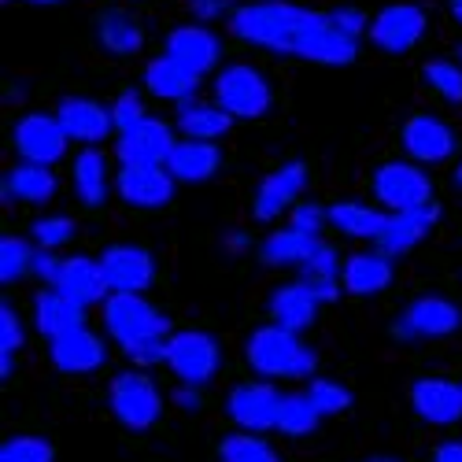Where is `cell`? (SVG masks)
<instances>
[{
	"instance_id": "2",
	"label": "cell",
	"mask_w": 462,
	"mask_h": 462,
	"mask_svg": "<svg viewBox=\"0 0 462 462\" xmlns=\"http://www.w3.org/2000/svg\"><path fill=\"white\" fill-rule=\"evenodd\" d=\"M248 363L263 377H303L315 370V352L303 348V340L285 326H263L248 340Z\"/></svg>"
},
{
	"instance_id": "32",
	"label": "cell",
	"mask_w": 462,
	"mask_h": 462,
	"mask_svg": "<svg viewBox=\"0 0 462 462\" xmlns=\"http://www.w3.org/2000/svg\"><path fill=\"white\" fill-rule=\"evenodd\" d=\"M315 248H319L315 234H303V229L289 226V229H278V234L266 237L259 255H263V263H271V266H292V263H303Z\"/></svg>"
},
{
	"instance_id": "40",
	"label": "cell",
	"mask_w": 462,
	"mask_h": 462,
	"mask_svg": "<svg viewBox=\"0 0 462 462\" xmlns=\"http://www.w3.org/2000/svg\"><path fill=\"white\" fill-rule=\"evenodd\" d=\"M33 237L42 248H60L74 237V222L67 215H49V218H37L33 222Z\"/></svg>"
},
{
	"instance_id": "44",
	"label": "cell",
	"mask_w": 462,
	"mask_h": 462,
	"mask_svg": "<svg viewBox=\"0 0 462 462\" xmlns=\"http://www.w3.org/2000/svg\"><path fill=\"white\" fill-rule=\"evenodd\" d=\"M23 348V326H19V319H15V311L5 303L0 307V352H8V356H15Z\"/></svg>"
},
{
	"instance_id": "48",
	"label": "cell",
	"mask_w": 462,
	"mask_h": 462,
	"mask_svg": "<svg viewBox=\"0 0 462 462\" xmlns=\"http://www.w3.org/2000/svg\"><path fill=\"white\" fill-rule=\"evenodd\" d=\"M33 271L42 274L45 282H56V274H60V259L56 255H49V248H42L33 255Z\"/></svg>"
},
{
	"instance_id": "21",
	"label": "cell",
	"mask_w": 462,
	"mask_h": 462,
	"mask_svg": "<svg viewBox=\"0 0 462 462\" xmlns=\"http://www.w3.org/2000/svg\"><path fill=\"white\" fill-rule=\"evenodd\" d=\"M411 403L433 426H451L462 418V384L444 377H421L411 389Z\"/></svg>"
},
{
	"instance_id": "24",
	"label": "cell",
	"mask_w": 462,
	"mask_h": 462,
	"mask_svg": "<svg viewBox=\"0 0 462 462\" xmlns=\"http://www.w3.org/2000/svg\"><path fill=\"white\" fill-rule=\"evenodd\" d=\"M222 163V152L215 141H197V137H185L171 148V156H167V171L178 178V181H189V185H197V181H208L215 178Z\"/></svg>"
},
{
	"instance_id": "42",
	"label": "cell",
	"mask_w": 462,
	"mask_h": 462,
	"mask_svg": "<svg viewBox=\"0 0 462 462\" xmlns=\"http://www.w3.org/2000/svg\"><path fill=\"white\" fill-rule=\"evenodd\" d=\"M111 119H115V126H119V130L141 123V119H144V100H141V93H137V89H126V93L115 97V104H111Z\"/></svg>"
},
{
	"instance_id": "33",
	"label": "cell",
	"mask_w": 462,
	"mask_h": 462,
	"mask_svg": "<svg viewBox=\"0 0 462 462\" xmlns=\"http://www.w3.org/2000/svg\"><path fill=\"white\" fill-rule=\"evenodd\" d=\"M329 222L337 229H344L348 237H363V241H377L384 234V226H389V215H381L366 204H356V200H344L329 211Z\"/></svg>"
},
{
	"instance_id": "7",
	"label": "cell",
	"mask_w": 462,
	"mask_h": 462,
	"mask_svg": "<svg viewBox=\"0 0 462 462\" xmlns=\"http://www.w3.org/2000/svg\"><path fill=\"white\" fill-rule=\"evenodd\" d=\"M426 26H430L426 12H421L418 5H407V0H400V5L381 8L370 19V42L381 52L403 56V52H411L421 42V37H426Z\"/></svg>"
},
{
	"instance_id": "14",
	"label": "cell",
	"mask_w": 462,
	"mask_h": 462,
	"mask_svg": "<svg viewBox=\"0 0 462 462\" xmlns=\"http://www.w3.org/2000/svg\"><path fill=\"white\" fill-rule=\"evenodd\" d=\"M303 185H307V167L303 163H282L278 171H271L255 189V204H252L255 218L271 222L282 211H289L296 204V197L303 192Z\"/></svg>"
},
{
	"instance_id": "17",
	"label": "cell",
	"mask_w": 462,
	"mask_h": 462,
	"mask_svg": "<svg viewBox=\"0 0 462 462\" xmlns=\"http://www.w3.org/2000/svg\"><path fill=\"white\" fill-rule=\"evenodd\" d=\"M278 403H282V396L271 384H237V389L229 393L226 407L241 430L263 433V430H278Z\"/></svg>"
},
{
	"instance_id": "34",
	"label": "cell",
	"mask_w": 462,
	"mask_h": 462,
	"mask_svg": "<svg viewBox=\"0 0 462 462\" xmlns=\"http://www.w3.org/2000/svg\"><path fill=\"white\" fill-rule=\"evenodd\" d=\"M322 411L311 403V396H282L278 403V430L285 437H307L319 426Z\"/></svg>"
},
{
	"instance_id": "22",
	"label": "cell",
	"mask_w": 462,
	"mask_h": 462,
	"mask_svg": "<svg viewBox=\"0 0 462 462\" xmlns=\"http://www.w3.org/2000/svg\"><path fill=\"white\" fill-rule=\"evenodd\" d=\"M144 89L152 93V97H160V100H174V104H181V100H192L197 97V89H200V74L197 70H189L181 60H174L171 52H163V56H156L148 67H144Z\"/></svg>"
},
{
	"instance_id": "54",
	"label": "cell",
	"mask_w": 462,
	"mask_h": 462,
	"mask_svg": "<svg viewBox=\"0 0 462 462\" xmlns=\"http://www.w3.org/2000/svg\"><path fill=\"white\" fill-rule=\"evenodd\" d=\"M455 185L462 189V163H458V171H455Z\"/></svg>"
},
{
	"instance_id": "28",
	"label": "cell",
	"mask_w": 462,
	"mask_h": 462,
	"mask_svg": "<svg viewBox=\"0 0 462 462\" xmlns=\"http://www.w3.org/2000/svg\"><path fill=\"white\" fill-rule=\"evenodd\" d=\"M389 282H393V263L384 252H359L344 263V289L352 296H374L389 289Z\"/></svg>"
},
{
	"instance_id": "1",
	"label": "cell",
	"mask_w": 462,
	"mask_h": 462,
	"mask_svg": "<svg viewBox=\"0 0 462 462\" xmlns=\"http://www.w3.org/2000/svg\"><path fill=\"white\" fill-rule=\"evenodd\" d=\"M329 26V15L300 8L292 0H255L229 12V30H234L245 45L278 52V56H307L319 30Z\"/></svg>"
},
{
	"instance_id": "53",
	"label": "cell",
	"mask_w": 462,
	"mask_h": 462,
	"mask_svg": "<svg viewBox=\"0 0 462 462\" xmlns=\"http://www.w3.org/2000/svg\"><path fill=\"white\" fill-rule=\"evenodd\" d=\"M26 5H60V0H26Z\"/></svg>"
},
{
	"instance_id": "30",
	"label": "cell",
	"mask_w": 462,
	"mask_h": 462,
	"mask_svg": "<svg viewBox=\"0 0 462 462\" xmlns=\"http://www.w3.org/2000/svg\"><path fill=\"white\" fill-rule=\"evenodd\" d=\"M97 37H100V45H104L111 56H134V52H141V45H144L141 23H137L130 12H119V8L100 15Z\"/></svg>"
},
{
	"instance_id": "10",
	"label": "cell",
	"mask_w": 462,
	"mask_h": 462,
	"mask_svg": "<svg viewBox=\"0 0 462 462\" xmlns=\"http://www.w3.org/2000/svg\"><path fill=\"white\" fill-rule=\"evenodd\" d=\"M337 296H340L337 282H311V278H307V282H296V285H285V289L274 292L271 315H274L278 326L300 333V329H307V326L315 322L319 303H329Z\"/></svg>"
},
{
	"instance_id": "29",
	"label": "cell",
	"mask_w": 462,
	"mask_h": 462,
	"mask_svg": "<svg viewBox=\"0 0 462 462\" xmlns=\"http://www.w3.org/2000/svg\"><path fill=\"white\" fill-rule=\"evenodd\" d=\"M56 192V174L45 167V163H15L5 178V197L12 200H23V204H49Z\"/></svg>"
},
{
	"instance_id": "25",
	"label": "cell",
	"mask_w": 462,
	"mask_h": 462,
	"mask_svg": "<svg viewBox=\"0 0 462 462\" xmlns=\"http://www.w3.org/2000/svg\"><path fill=\"white\" fill-rule=\"evenodd\" d=\"M52 363L63 374H89L104 363V344L86 326L74 333H63V337H52Z\"/></svg>"
},
{
	"instance_id": "16",
	"label": "cell",
	"mask_w": 462,
	"mask_h": 462,
	"mask_svg": "<svg viewBox=\"0 0 462 462\" xmlns=\"http://www.w3.org/2000/svg\"><path fill=\"white\" fill-rule=\"evenodd\" d=\"M458 326H462V311L451 300H444V296H421V300H414L403 311L396 333L400 337H448Z\"/></svg>"
},
{
	"instance_id": "8",
	"label": "cell",
	"mask_w": 462,
	"mask_h": 462,
	"mask_svg": "<svg viewBox=\"0 0 462 462\" xmlns=\"http://www.w3.org/2000/svg\"><path fill=\"white\" fill-rule=\"evenodd\" d=\"M12 141H15V152L23 160L52 167V163H60L67 156V141L70 137H67V130L60 123V115L30 111V115H23V119L15 123Z\"/></svg>"
},
{
	"instance_id": "35",
	"label": "cell",
	"mask_w": 462,
	"mask_h": 462,
	"mask_svg": "<svg viewBox=\"0 0 462 462\" xmlns=\"http://www.w3.org/2000/svg\"><path fill=\"white\" fill-rule=\"evenodd\" d=\"M421 79H426V86L437 97H444L448 104H462V63L458 60H433V63H426Z\"/></svg>"
},
{
	"instance_id": "9",
	"label": "cell",
	"mask_w": 462,
	"mask_h": 462,
	"mask_svg": "<svg viewBox=\"0 0 462 462\" xmlns=\"http://www.w3.org/2000/svg\"><path fill=\"white\" fill-rule=\"evenodd\" d=\"M167 363L181 377V384H204L218 370V344L211 333L181 329L167 337Z\"/></svg>"
},
{
	"instance_id": "56",
	"label": "cell",
	"mask_w": 462,
	"mask_h": 462,
	"mask_svg": "<svg viewBox=\"0 0 462 462\" xmlns=\"http://www.w3.org/2000/svg\"><path fill=\"white\" fill-rule=\"evenodd\" d=\"M455 52H458V56H455V60H458V63H462V45H458V49H455Z\"/></svg>"
},
{
	"instance_id": "46",
	"label": "cell",
	"mask_w": 462,
	"mask_h": 462,
	"mask_svg": "<svg viewBox=\"0 0 462 462\" xmlns=\"http://www.w3.org/2000/svg\"><path fill=\"white\" fill-rule=\"evenodd\" d=\"M326 218H329V215H326L319 204H296V208H292V226L303 229V234H315V237H319V229H322Z\"/></svg>"
},
{
	"instance_id": "27",
	"label": "cell",
	"mask_w": 462,
	"mask_h": 462,
	"mask_svg": "<svg viewBox=\"0 0 462 462\" xmlns=\"http://www.w3.org/2000/svg\"><path fill=\"white\" fill-rule=\"evenodd\" d=\"M229 123H234V115H229L218 100L208 104V100H181L178 104V130L181 137H197V141H218Z\"/></svg>"
},
{
	"instance_id": "5",
	"label": "cell",
	"mask_w": 462,
	"mask_h": 462,
	"mask_svg": "<svg viewBox=\"0 0 462 462\" xmlns=\"http://www.w3.org/2000/svg\"><path fill=\"white\" fill-rule=\"evenodd\" d=\"M104 319H107L111 337L119 344L163 337L171 329V319H163L148 300H141V292H115V296H107Z\"/></svg>"
},
{
	"instance_id": "41",
	"label": "cell",
	"mask_w": 462,
	"mask_h": 462,
	"mask_svg": "<svg viewBox=\"0 0 462 462\" xmlns=\"http://www.w3.org/2000/svg\"><path fill=\"white\" fill-rule=\"evenodd\" d=\"M300 266H303V274L311 278V282H337V271H340L337 252H333L329 245H319V248L307 255Z\"/></svg>"
},
{
	"instance_id": "23",
	"label": "cell",
	"mask_w": 462,
	"mask_h": 462,
	"mask_svg": "<svg viewBox=\"0 0 462 462\" xmlns=\"http://www.w3.org/2000/svg\"><path fill=\"white\" fill-rule=\"evenodd\" d=\"M437 215H440L437 204L407 208V211H389V226H384V234L377 237L381 252H384V255H403V252H411V248L433 229Z\"/></svg>"
},
{
	"instance_id": "20",
	"label": "cell",
	"mask_w": 462,
	"mask_h": 462,
	"mask_svg": "<svg viewBox=\"0 0 462 462\" xmlns=\"http://www.w3.org/2000/svg\"><path fill=\"white\" fill-rule=\"evenodd\" d=\"M52 289H60L63 296H70L74 303H100L111 289L107 274H104V266L100 259H89V255H74V259H63L60 263V274L52 282Z\"/></svg>"
},
{
	"instance_id": "47",
	"label": "cell",
	"mask_w": 462,
	"mask_h": 462,
	"mask_svg": "<svg viewBox=\"0 0 462 462\" xmlns=\"http://www.w3.org/2000/svg\"><path fill=\"white\" fill-rule=\"evenodd\" d=\"M192 5V15L200 23H211V19H222L229 12V0H189Z\"/></svg>"
},
{
	"instance_id": "36",
	"label": "cell",
	"mask_w": 462,
	"mask_h": 462,
	"mask_svg": "<svg viewBox=\"0 0 462 462\" xmlns=\"http://www.w3.org/2000/svg\"><path fill=\"white\" fill-rule=\"evenodd\" d=\"M218 458H222V462H282L271 444L259 440V437H252V430H248V433L226 437L222 448H218Z\"/></svg>"
},
{
	"instance_id": "12",
	"label": "cell",
	"mask_w": 462,
	"mask_h": 462,
	"mask_svg": "<svg viewBox=\"0 0 462 462\" xmlns=\"http://www.w3.org/2000/svg\"><path fill=\"white\" fill-rule=\"evenodd\" d=\"M174 144H178L174 141V130L163 119H152V115H144L141 123L119 130L115 152H119L123 163H167Z\"/></svg>"
},
{
	"instance_id": "4",
	"label": "cell",
	"mask_w": 462,
	"mask_h": 462,
	"mask_svg": "<svg viewBox=\"0 0 462 462\" xmlns=\"http://www.w3.org/2000/svg\"><path fill=\"white\" fill-rule=\"evenodd\" d=\"M374 197L389 211L433 204V181L418 160H393L374 171Z\"/></svg>"
},
{
	"instance_id": "3",
	"label": "cell",
	"mask_w": 462,
	"mask_h": 462,
	"mask_svg": "<svg viewBox=\"0 0 462 462\" xmlns=\"http://www.w3.org/2000/svg\"><path fill=\"white\" fill-rule=\"evenodd\" d=\"M215 100L234 115V119H259L271 111V82L263 79V70L252 63H226L215 74Z\"/></svg>"
},
{
	"instance_id": "15",
	"label": "cell",
	"mask_w": 462,
	"mask_h": 462,
	"mask_svg": "<svg viewBox=\"0 0 462 462\" xmlns=\"http://www.w3.org/2000/svg\"><path fill=\"white\" fill-rule=\"evenodd\" d=\"M167 52L204 79V74H211L222 60V42H218L215 30H208L200 23H189V26H178L167 33Z\"/></svg>"
},
{
	"instance_id": "38",
	"label": "cell",
	"mask_w": 462,
	"mask_h": 462,
	"mask_svg": "<svg viewBox=\"0 0 462 462\" xmlns=\"http://www.w3.org/2000/svg\"><path fill=\"white\" fill-rule=\"evenodd\" d=\"M52 444L42 437H15L0 448V462H52Z\"/></svg>"
},
{
	"instance_id": "51",
	"label": "cell",
	"mask_w": 462,
	"mask_h": 462,
	"mask_svg": "<svg viewBox=\"0 0 462 462\" xmlns=\"http://www.w3.org/2000/svg\"><path fill=\"white\" fill-rule=\"evenodd\" d=\"M226 248H234V252L245 248V234H229V237H226Z\"/></svg>"
},
{
	"instance_id": "18",
	"label": "cell",
	"mask_w": 462,
	"mask_h": 462,
	"mask_svg": "<svg viewBox=\"0 0 462 462\" xmlns=\"http://www.w3.org/2000/svg\"><path fill=\"white\" fill-rule=\"evenodd\" d=\"M100 266L111 282L115 292H141L152 285L156 278V263L144 248H134V245H111L104 255H100Z\"/></svg>"
},
{
	"instance_id": "37",
	"label": "cell",
	"mask_w": 462,
	"mask_h": 462,
	"mask_svg": "<svg viewBox=\"0 0 462 462\" xmlns=\"http://www.w3.org/2000/svg\"><path fill=\"white\" fill-rule=\"evenodd\" d=\"M26 271H33V252H30V245L19 241V237H5V241H0V278L15 282V278H23Z\"/></svg>"
},
{
	"instance_id": "39",
	"label": "cell",
	"mask_w": 462,
	"mask_h": 462,
	"mask_svg": "<svg viewBox=\"0 0 462 462\" xmlns=\"http://www.w3.org/2000/svg\"><path fill=\"white\" fill-rule=\"evenodd\" d=\"M311 403L322 411V418L326 414H340V411H348L352 407V393L344 389V384H337V381H326V377H319V381H311Z\"/></svg>"
},
{
	"instance_id": "52",
	"label": "cell",
	"mask_w": 462,
	"mask_h": 462,
	"mask_svg": "<svg viewBox=\"0 0 462 462\" xmlns=\"http://www.w3.org/2000/svg\"><path fill=\"white\" fill-rule=\"evenodd\" d=\"M448 8H451V15H455V23L462 26V0H448Z\"/></svg>"
},
{
	"instance_id": "19",
	"label": "cell",
	"mask_w": 462,
	"mask_h": 462,
	"mask_svg": "<svg viewBox=\"0 0 462 462\" xmlns=\"http://www.w3.org/2000/svg\"><path fill=\"white\" fill-rule=\"evenodd\" d=\"M56 115H60L67 137L82 141V144H100L111 134V126H115L111 107H104V104H97L89 97H63Z\"/></svg>"
},
{
	"instance_id": "55",
	"label": "cell",
	"mask_w": 462,
	"mask_h": 462,
	"mask_svg": "<svg viewBox=\"0 0 462 462\" xmlns=\"http://www.w3.org/2000/svg\"><path fill=\"white\" fill-rule=\"evenodd\" d=\"M370 462H396V458H370Z\"/></svg>"
},
{
	"instance_id": "26",
	"label": "cell",
	"mask_w": 462,
	"mask_h": 462,
	"mask_svg": "<svg viewBox=\"0 0 462 462\" xmlns=\"http://www.w3.org/2000/svg\"><path fill=\"white\" fill-rule=\"evenodd\" d=\"M33 319L45 337H63V333H74V329L86 326V307L74 303L70 296H63L60 289H52V292H42L33 300Z\"/></svg>"
},
{
	"instance_id": "43",
	"label": "cell",
	"mask_w": 462,
	"mask_h": 462,
	"mask_svg": "<svg viewBox=\"0 0 462 462\" xmlns=\"http://www.w3.org/2000/svg\"><path fill=\"white\" fill-rule=\"evenodd\" d=\"M126 356L141 366H152V363H167V340L163 337H148V340H134V344H123Z\"/></svg>"
},
{
	"instance_id": "6",
	"label": "cell",
	"mask_w": 462,
	"mask_h": 462,
	"mask_svg": "<svg viewBox=\"0 0 462 462\" xmlns=\"http://www.w3.org/2000/svg\"><path fill=\"white\" fill-rule=\"evenodd\" d=\"M107 403H111L115 418H119L126 430H148V426H156V418L163 411L160 389L144 374H119V377H115Z\"/></svg>"
},
{
	"instance_id": "11",
	"label": "cell",
	"mask_w": 462,
	"mask_h": 462,
	"mask_svg": "<svg viewBox=\"0 0 462 462\" xmlns=\"http://www.w3.org/2000/svg\"><path fill=\"white\" fill-rule=\"evenodd\" d=\"M174 181L167 163H123L115 189L130 208H163L174 197Z\"/></svg>"
},
{
	"instance_id": "31",
	"label": "cell",
	"mask_w": 462,
	"mask_h": 462,
	"mask_svg": "<svg viewBox=\"0 0 462 462\" xmlns=\"http://www.w3.org/2000/svg\"><path fill=\"white\" fill-rule=\"evenodd\" d=\"M74 192L89 208H100L107 200V160L93 144L74 156Z\"/></svg>"
},
{
	"instance_id": "50",
	"label": "cell",
	"mask_w": 462,
	"mask_h": 462,
	"mask_svg": "<svg viewBox=\"0 0 462 462\" xmlns=\"http://www.w3.org/2000/svg\"><path fill=\"white\" fill-rule=\"evenodd\" d=\"M433 462H462V444H458V440L440 444V448H437V455H433Z\"/></svg>"
},
{
	"instance_id": "49",
	"label": "cell",
	"mask_w": 462,
	"mask_h": 462,
	"mask_svg": "<svg viewBox=\"0 0 462 462\" xmlns=\"http://www.w3.org/2000/svg\"><path fill=\"white\" fill-rule=\"evenodd\" d=\"M174 403H178L181 411H197V407H200V396H197V384H185V389H178V393H174Z\"/></svg>"
},
{
	"instance_id": "13",
	"label": "cell",
	"mask_w": 462,
	"mask_h": 462,
	"mask_svg": "<svg viewBox=\"0 0 462 462\" xmlns=\"http://www.w3.org/2000/svg\"><path fill=\"white\" fill-rule=\"evenodd\" d=\"M407 156L418 160V163H444L455 156V130L437 119V115H414V119H407L403 134H400Z\"/></svg>"
},
{
	"instance_id": "45",
	"label": "cell",
	"mask_w": 462,
	"mask_h": 462,
	"mask_svg": "<svg viewBox=\"0 0 462 462\" xmlns=\"http://www.w3.org/2000/svg\"><path fill=\"white\" fill-rule=\"evenodd\" d=\"M329 19H333L337 30H344L348 37H363V33H370V19H366L359 8H333Z\"/></svg>"
}]
</instances>
